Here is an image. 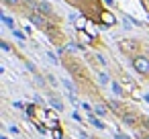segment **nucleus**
<instances>
[{
    "label": "nucleus",
    "instance_id": "9",
    "mask_svg": "<svg viewBox=\"0 0 149 139\" xmlns=\"http://www.w3.org/2000/svg\"><path fill=\"white\" fill-rule=\"evenodd\" d=\"M0 19H2V23H4L6 27H10V29L15 31V21H13L10 17H6V15H0Z\"/></svg>",
    "mask_w": 149,
    "mask_h": 139
},
{
    "label": "nucleus",
    "instance_id": "8",
    "mask_svg": "<svg viewBox=\"0 0 149 139\" xmlns=\"http://www.w3.org/2000/svg\"><path fill=\"white\" fill-rule=\"evenodd\" d=\"M112 92H114L116 96H125V90H123V86H120L118 82H112Z\"/></svg>",
    "mask_w": 149,
    "mask_h": 139
},
{
    "label": "nucleus",
    "instance_id": "13",
    "mask_svg": "<svg viewBox=\"0 0 149 139\" xmlns=\"http://www.w3.org/2000/svg\"><path fill=\"white\" fill-rule=\"evenodd\" d=\"M13 33H15V37H17V39H21V41H25V39H27V35H25L23 31H19V29H15Z\"/></svg>",
    "mask_w": 149,
    "mask_h": 139
},
{
    "label": "nucleus",
    "instance_id": "5",
    "mask_svg": "<svg viewBox=\"0 0 149 139\" xmlns=\"http://www.w3.org/2000/svg\"><path fill=\"white\" fill-rule=\"evenodd\" d=\"M120 119H123L125 125H135L137 123V115H133V112H123Z\"/></svg>",
    "mask_w": 149,
    "mask_h": 139
},
{
    "label": "nucleus",
    "instance_id": "7",
    "mask_svg": "<svg viewBox=\"0 0 149 139\" xmlns=\"http://www.w3.org/2000/svg\"><path fill=\"white\" fill-rule=\"evenodd\" d=\"M88 119H90V123H92L96 129H104V127H106V125H104V123H102V121H100V119H98L94 112H90V117H88Z\"/></svg>",
    "mask_w": 149,
    "mask_h": 139
},
{
    "label": "nucleus",
    "instance_id": "15",
    "mask_svg": "<svg viewBox=\"0 0 149 139\" xmlns=\"http://www.w3.org/2000/svg\"><path fill=\"white\" fill-rule=\"evenodd\" d=\"M53 137L55 139H63V135H61V129L57 127V129H53Z\"/></svg>",
    "mask_w": 149,
    "mask_h": 139
},
{
    "label": "nucleus",
    "instance_id": "19",
    "mask_svg": "<svg viewBox=\"0 0 149 139\" xmlns=\"http://www.w3.org/2000/svg\"><path fill=\"white\" fill-rule=\"evenodd\" d=\"M10 133H15V135H19V127H15V125H13V127H10Z\"/></svg>",
    "mask_w": 149,
    "mask_h": 139
},
{
    "label": "nucleus",
    "instance_id": "3",
    "mask_svg": "<svg viewBox=\"0 0 149 139\" xmlns=\"http://www.w3.org/2000/svg\"><path fill=\"white\" fill-rule=\"evenodd\" d=\"M37 8H39V13H41L43 17H45V15H53V6H51L49 2H45V0L37 4Z\"/></svg>",
    "mask_w": 149,
    "mask_h": 139
},
{
    "label": "nucleus",
    "instance_id": "17",
    "mask_svg": "<svg viewBox=\"0 0 149 139\" xmlns=\"http://www.w3.org/2000/svg\"><path fill=\"white\" fill-rule=\"evenodd\" d=\"M0 47H2L4 51H10V45H8L6 41H0Z\"/></svg>",
    "mask_w": 149,
    "mask_h": 139
},
{
    "label": "nucleus",
    "instance_id": "4",
    "mask_svg": "<svg viewBox=\"0 0 149 139\" xmlns=\"http://www.w3.org/2000/svg\"><path fill=\"white\" fill-rule=\"evenodd\" d=\"M94 115H98V117H106V115H108V106L102 104V102L94 104Z\"/></svg>",
    "mask_w": 149,
    "mask_h": 139
},
{
    "label": "nucleus",
    "instance_id": "20",
    "mask_svg": "<svg viewBox=\"0 0 149 139\" xmlns=\"http://www.w3.org/2000/svg\"><path fill=\"white\" fill-rule=\"evenodd\" d=\"M139 139H149V133H139Z\"/></svg>",
    "mask_w": 149,
    "mask_h": 139
},
{
    "label": "nucleus",
    "instance_id": "16",
    "mask_svg": "<svg viewBox=\"0 0 149 139\" xmlns=\"http://www.w3.org/2000/svg\"><path fill=\"white\" fill-rule=\"evenodd\" d=\"M35 108H37L35 104H29V106H27V115H35Z\"/></svg>",
    "mask_w": 149,
    "mask_h": 139
},
{
    "label": "nucleus",
    "instance_id": "10",
    "mask_svg": "<svg viewBox=\"0 0 149 139\" xmlns=\"http://www.w3.org/2000/svg\"><path fill=\"white\" fill-rule=\"evenodd\" d=\"M98 82H100V84H108V82H110L108 74H106V72H100V74H98Z\"/></svg>",
    "mask_w": 149,
    "mask_h": 139
},
{
    "label": "nucleus",
    "instance_id": "18",
    "mask_svg": "<svg viewBox=\"0 0 149 139\" xmlns=\"http://www.w3.org/2000/svg\"><path fill=\"white\" fill-rule=\"evenodd\" d=\"M114 139H131V137H127L125 133H114Z\"/></svg>",
    "mask_w": 149,
    "mask_h": 139
},
{
    "label": "nucleus",
    "instance_id": "1",
    "mask_svg": "<svg viewBox=\"0 0 149 139\" xmlns=\"http://www.w3.org/2000/svg\"><path fill=\"white\" fill-rule=\"evenodd\" d=\"M131 64H133V70L141 76H149V55H133L131 57Z\"/></svg>",
    "mask_w": 149,
    "mask_h": 139
},
{
    "label": "nucleus",
    "instance_id": "6",
    "mask_svg": "<svg viewBox=\"0 0 149 139\" xmlns=\"http://www.w3.org/2000/svg\"><path fill=\"white\" fill-rule=\"evenodd\" d=\"M49 104H51L55 110H63V102H61L57 96H49Z\"/></svg>",
    "mask_w": 149,
    "mask_h": 139
},
{
    "label": "nucleus",
    "instance_id": "2",
    "mask_svg": "<svg viewBox=\"0 0 149 139\" xmlns=\"http://www.w3.org/2000/svg\"><path fill=\"white\" fill-rule=\"evenodd\" d=\"M29 21H31L37 29H47V27H49V25H47V19H45L41 13H31V15H29Z\"/></svg>",
    "mask_w": 149,
    "mask_h": 139
},
{
    "label": "nucleus",
    "instance_id": "12",
    "mask_svg": "<svg viewBox=\"0 0 149 139\" xmlns=\"http://www.w3.org/2000/svg\"><path fill=\"white\" fill-rule=\"evenodd\" d=\"M2 2H4L6 6H19V4L23 2V0H2Z\"/></svg>",
    "mask_w": 149,
    "mask_h": 139
},
{
    "label": "nucleus",
    "instance_id": "14",
    "mask_svg": "<svg viewBox=\"0 0 149 139\" xmlns=\"http://www.w3.org/2000/svg\"><path fill=\"white\" fill-rule=\"evenodd\" d=\"M102 19H104V21H106L108 25H114V19H112V17H110L108 13H104V15H102Z\"/></svg>",
    "mask_w": 149,
    "mask_h": 139
},
{
    "label": "nucleus",
    "instance_id": "11",
    "mask_svg": "<svg viewBox=\"0 0 149 139\" xmlns=\"http://www.w3.org/2000/svg\"><path fill=\"white\" fill-rule=\"evenodd\" d=\"M108 108H112V110L118 112V110H120V102H118V100H110V102H108Z\"/></svg>",
    "mask_w": 149,
    "mask_h": 139
}]
</instances>
